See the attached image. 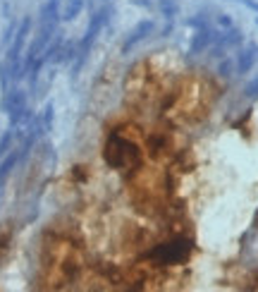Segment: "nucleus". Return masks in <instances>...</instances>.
Masks as SVG:
<instances>
[{
	"label": "nucleus",
	"mask_w": 258,
	"mask_h": 292,
	"mask_svg": "<svg viewBox=\"0 0 258 292\" xmlns=\"http://www.w3.org/2000/svg\"><path fill=\"white\" fill-rule=\"evenodd\" d=\"M239 41H242V34L236 32V29H230V32H227L225 36L218 41V46L213 48V53H210V55H215V58H222V55H225V51H230V48H232V46H236Z\"/></svg>",
	"instance_id": "0eeeda50"
},
{
	"label": "nucleus",
	"mask_w": 258,
	"mask_h": 292,
	"mask_svg": "<svg viewBox=\"0 0 258 292\" xmlns=\"http://www.w3.org/2000/svg\"><path fill=\"white\" fill-rule=\"evenodd\" d=\"M82 10H84V0H67V5H64V12H62V20H74V17H79L82 15Z\"/></svg>",
	"instance_id": "9b49d317"
},
{
	"label": "nucleus",
	"mask_w": 258,
	"mask_h": 292,
	"mask_svg": "<svg viewBox=\"0 0 258 292\" xmlns=\"http://www.w3.org/2000/svg\"><path fill=\"white\" fill-rule=\"evenodd\" d=\"M192 251V242L189 239H172V242H162L156 249L148 251V259L156 263H180L189 256Z\"/></svg>",
	"instance_id": "f257e3e1"
},
{
	"label": "nucleus",
	"mask_w": 258,
	"mask_h": 292,
	"mask_svg": "<svg viewBox=\"0 0 258 292\" xmlns=\"http://www.w3.org/2000/svg\"><path fill=\"white\" fill-rule=\"evenodd\" d=\"M158 5H160V12L165 15V17H174L177 10H180L174 0H158Z\"/></svg>",
	"instance_id": "4468645a"
},
{
	"label": "nucleus",
	"mask_w": 258,
	"mask_h": 292,
	"mask_svg": "<svg viewBox=\"0 0 258 292\" xmlns=\"http://www.w3.org/2000/svg\"><path fill=\"white\" fill-rule=\"evenodd\" d=\"M244 96L251 98V101H254V98H258V79H254V82L244 89Z\"/></svg>",
	"instance_id": "dca6fc26"
},
{
	"label": "nucleus",
	"mask_w": 258,
	"mask_h": 292,
	"mask_svg": "<svg viewBox=\"0 0 258 292\" xmlns=\"http://www.w3.org/2000/svg\"><path fill=\"white\" fill-rule=\"evenodd\" d=\"M230 70H232V60H225V63H220V67H218V72H220L222 77H230V75H232Z\"/></svg>",
	"instance_id": "f3484780"
},
{
	"label": "nucleus",
	"mask_w": 258,
	"mask_h": 292,
	"mask_svg": "<svg viewBox=\"0 0 258 292\" xmlns=\"http://www.w3.org/2000/svg\"><path fill=\"white\" fill-rule=\"evenodd\" d=\"M239 3H244L246 8H251V10H256V12H258V5L254 3V0H239Z\"/></svg>",
	"instance_id": "6ab92c4d"
},
{
	"label": "nucleus",
	"mask_w": 258,
	"mask_h": 292,
	"mask_svg": "<svg viewBox=\"0 0 258 292\" xmlns=\"http://www.w3.org/2000/svg\"><path fill=\"white\" fill-rule=\"evenodd\" d=\"M24 106H26V94H24L22 89L10 91V96H8V101H5V108H8V113H12V110H17V108H24Z\"/></svg>",
	"instance_id": "1a4fd4ad"
},
{
	"label": "nucleus",
	"mask_w": 258,
	"mask_h": 292,
	"mask_svg": "<svg viewBox=\"0 0 258 292\" xmlns=\"http://www.w3.org/2000/svg\"><path fill=\"white\" fill-rule=\"evenodd\" d=\"M110 15H112V10L110 8H100V10L91 17V22H88V29H86L84 39L79 41V53H76V70L82 67V63L86 60V55H88V51H91V46H94V41H96V36L100 34V29L108 24V20H110Z\"/></svg>",
	"instance_id": "f03ea898"
},
{
	"label": "nucleus",
	"mask_w": 258,
	"mask_h": 292,
	"mask_svg": "<svg viewBox=\"0 0 258 292\" xmlns=\"http://www.w3.org/2000/svg\"><path fill=\"white\" fill-rule=\"evenodd\" d=\"M10 144H12V132H5V134L0 137V156H5V153H8Z\"/></svg>",
	"instance_id": "2eb2a0df"
},
{
	"label": "nucleus",
	"mask_w": 258,
	"mask_h": 292,
	"mask_svg": "<svg viewBox=\"0 0 258 292\" xmlns=\"http://www.w3.org/2000/svg\"><path fill=\"white\" fill-rule=\"evenodd\" d=\"M218 24H220V27H225V29H232V20H230L227 15H222V17H218Z\"/></svg>",
	"instance_id": "a211bd4d"
},
{
	"label": "nucleus",
	"mask_w": 258,
	"mask_h": 292,
	"mask_svg": "<svg viewBox=\"0 0 258 292\" xmlns=\"http://www.w3.org/2000/svg\"><path fill=\"white\" fill-rule=\"evenodd\" d=\"M41 125H43V132H50V130H53V103H48V106L43 108Z\"/></svg>",
	"instance_id": "ddd939ff"
},
{
	"label": "nucleus",
	"mask_w": 258,
	"mask_h": 292,
	"mask_svg": "<svg viewBox=\"0 0 258 292\" xmlns=\"http://www.w3.org/2000/svg\"><path fill=\"white\" fill-rule=\"evenodd\" d=\"M58 8H60V0H48L41 10V22H53V24L60 22V10Z\"/></svg>",
	"instance_id": "6e6552de"
},
{
	"label": "nucleus",
	"mask_w": 258,
	"mask_h": 292,
	"mask_svg": "<svg viewBox=\"0 0 258 292\" xmlns=\"http://www.w3.org/2000/svg\"><path fill=\"white\" fill-rule=\"evenodd\" d=\"M254 63H256V53H254V48H246V51L239 53V63H236V67H239V72L244 75V72H251Z\"/></svg>",
	"instance_id": "9d476101"
},
{
	"label": "nucleus",
	"mask_w": 258,
	"mask_h": 292,
	"mask_svg": "<svg viewBox=\"0 0 258 292\" xmlns=\"http://www.w3.org/2000/svg\"><path fill=\"white\" fill-rule=\"evenodd\" d=\"M256 24H258V17H256Z\"/></svg>",
	"instance_id": "412c9836"
},
{
	"label": "nucleus",
	"mask_w": 258,
	"mask_h": 292,
	"mask_svg": "<svg viewBox=\"0 0 258 292\" xmlns=\"http://www.w3.org/2000/svg\"><path fill=\"white\" fill-rule=\"evenodd\" d=\"M127 144L120 139L118 134H112L110 141H108V149H106V161L110 163V168H122L124 165V156H127Z\"/></svg>",
	"instance_id": "7ed1b4c3"
},
{
	"label": "nucleus",
	"mask_w": 258,
	"mask_h": 292,
	"mask_svg": "<svg viewBox=\"0 0 258 292\" xmlns=\"http://www.w3.org/2000/svg\"><path fill=\"white\" fill-rule=\"evenodd\" d=\"M0 189H2V182H0Z\"/></svg>",
	"instance_id": "aec40b11"
},
{
	"label": "nucleus",
	"mask_w": 258,
	"mask_h": 292,
	"mask_svg": "<svg viewBox=\"0 0 258 292\" xmlns=\"http://www.w3.org/2000/svg\"><path fill=\"white\" fill-rule=\"evenodd\" d=\"M213 39H215V34L208 29V27H201L198 32L194 34V39H192V44H189V55H198V53H204L208 46L213 44Z\"/></svg>",
	"instance_id": "423d86ee"
},
{
	"label": "nucleus",
	"mask_w": 258,
	"mask_h": 292,
	"mask_svg": "<svg viewBox=\"0 0 258 292\" xmlns=\"http://www.w3.org/2000/svg\"><path fill=\"white\" fill-rule=\"evenodd\" d=\"M156 29V24H153V20H141L132 32H129V36H127V41H124V46H122V53H129L132 48L136 44H141L144 39H148V34Z\"/></svg>",
	"instance_id": "39448f33"
},
{
	"label": "nucleus",
	"mask_w": 258,
	"mask_h": 292,
	"mask_svg": "<svg viewBox=\"0 0 258 292\" xmlns=\"http://www.w3.org/2000/svg\"><path fill=\"white\" fill-rule=\"evenodd\" d=\"M17 161H20V153L12 151L10 156H5V161L0 163V182H5V177L12 173V168L17 165Z\"/></svg>",
	"instance_id": "f8f14e48"
},
{
	"label": "nucleus",
	"mask_w": 258,
	"mask_h": 292,
	"mask_svg": "<svg viewBox=\"0 0 258 292\" xmlns=\"http://www.w3.org/2000/svg\"><path fill=\"white\" fill-rule=\"evenodd\" d=\"M29 32H32V20H29V17H24V20H22V24H20V29L14 32V44H12L10 55H8V65H12V63H20V60H22V48H24V41H26Z\"/></svg>",
	"instance_id": "20e7f679"
}]
</instances>
